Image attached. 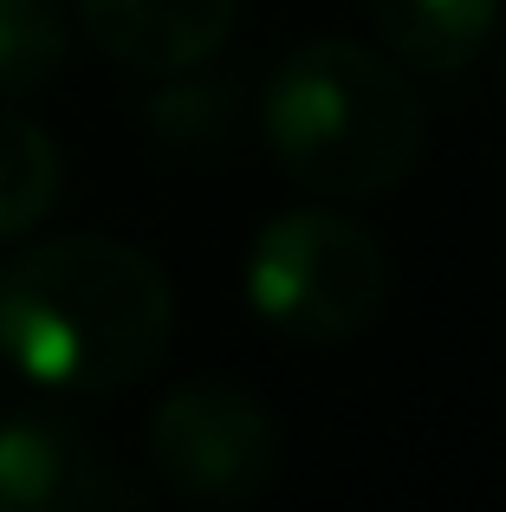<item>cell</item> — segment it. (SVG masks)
<instances>
[{"instance_id": "obj_1", "label": "cell", "mask_w": 506, "mask_h": 512, "mask_svg": "<svg viewBox=\"0 0 506 512\" xmlns=\"http://www.w3.org/2000/svg\"><path fill=\"white\" fill-rule=\"evenodd\" d=\"M176 292L143 247L59 234L0 266V357L59 396H111L163 363Z\"/></svg>"}, {"instance_id": "obj_2", "label": "cell", "mask_w": 506, "mask_h": 512, "mask_svg": "<svg viewBox=\"0 0 506 512\" xmlns=\"http://www.w3.org/2000/svg\"><path fill=\"white\" fill-rule=\"evenodd\" d=\"M260 137L305 195L370 201L416 175L429 104L390 52L357 39H305L266 72Z\"/></svg>"}, {"instance_id": "obj_3", "label": "cell", "mask_w": 506, "mask_h": 512, "mask_svg": "<svg viewBox=\"0 0 506 512\" xmlns=\"http://www.w3.org/2000/svg\"><path fill=\"white\" fill-rule=\"evenodd\" d=\"M241 292L266 331L292 344H344L390 305V253L338 208H286L253 234Z\"/></svg>"}, {"instance_id": "obj_4", "label": "cell", "mask_w": 506, "mask_h": 512, "mask_svg": "<svg viewBox=\"0 0 506 512\" xmlns=\"http://www.w3.org/2000/svg\"><path fill=\"white\" fill-rule=\"evenodd\" d=\"M143 441H150L156 480L169 493H182V500H202V506L253 500L279 474V454H286L266 402L253 389L215 383V376L169 389L150 409Z\"/></svg>"}, {"instance_id": "obj_5", "label": "cell", "mask_w": 506, "mask_h": 512, "mask_svg": "<svg viewBox=\"0 0 506 512\" xmlns=\"http://www.w3.org/2000/svg\"><path fill=\"white\" fill-rule=\"evenodd\" d=\"M143 506L137 480H117L91 454L85 428L59 409L0 415V512H91Z\"/></svg>"}, {"instance_id": "obj_6", "label": "cell", "mask_w": 506, "mask_h": 512, "mask_svg": "<svg viewBox=\"0 0 506 512\" xmlns=\"http://www.w3.org/2000/svg\"><path fill=\"white\" fill-rule=\"evenodd\" d=\"M78 26L104 59L150 78L202 72L241 26V0H78Z\"/></svg>"}, {"instance_id": "obj_7", "label": "cell", "mask_w": 506, "mask_h": 512, "mask_svg": "<svg viewBox=\"0 0 506 512\" xmlns=\"http://www.w3.org/2000/svg\"><path fill=\"white\" fill-rule=\"evenodd\" d=\"M377 46L403 72L461 78L500 33V0H370Z\"/></svg>"}, {"instance_id": "obj_8", "label": "cell", "mask_w": 506, "mask_h": 512, "mask_svg": "<svg viewBox=\"0 0 506 512\" xmlns=\"http://www.w3.org/2000/svg\"><path fill=\"white\" fill-rule=\"evenodd\" d=\"M65 195V150L46 124L0 111V240H20L59 208Z\"/></svg>"}, {"instance_id": "obj_9", "label": "cell", "mask_w": 506, "mask_h": 512, "mask_svg": "<svg viewBox=\"0 0 506 512\" xmlns=\"http://www.w3.org/2000/svg\"><path fill=\"white\" fill-rule=\"evenodd\" d=\"M72 46V20L59 0H0V98H33L52 85Z\"/></svg>"}, {"instance_id": "obj_10", "label": "cell", "mask_w": 506, "mask_h": 512, "mask_svg": "<svg viewBox=\"0 0 506 512\" xmlns=\"http://www.w3.org/2000/svg\"><path fill=\"white\" fill-rule=\"evenodd\" d=\"M182 85H169V91H156V104H150V124L163 130L169 143H208L221 130V117H228V98L234 91L228 85H195L189 72H176Z\"/></svg>"}, {"instance_id": "obj_11", "label": "cell", "mask_w": 506, "mask_h": 512, "mask_svg": "<svg viewBox=\"0 0 506 512\" xmlns=\"http://www.w3.org/2000/svg\"><path fill=\"white\" fill-rule=\"evenodd\" d=\"M500 91H506V26H500Z\"/></svg>"}]
</instances>
